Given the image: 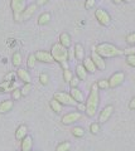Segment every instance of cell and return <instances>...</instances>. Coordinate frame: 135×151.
<instances>
[{
	"label": "cell",
	"mask_w": 135,
	"mask_h": 151,
	"mask_svg": "<svg viewBox=\"0 0 135 151\" xmlns=\"http://www.w3.org/2000/svg\"><path fill=\"white\" fill-rule=\"evenodd\" d=\"M95 18L102 27H109L111 24V17L105 9H97L95 12Z\"/></svg>",
	"instance_id": "cell-6"
},
{
	"label": "cell",
	"mask_w": 135,
	"mask_h": 151,
	"mask_svg": "<svg viewBox=\"0 0 135 151\" xmlns=\"http://www.w3.org/2000/svg\"><path fill=\"white\" fill-rule=\"evenodd\" d=\"M97 87H99V89H108V88H110L109 79H100V81H97Z\"/></svg>",
	"instance_id": "cell-28"
},
{
	"label": "cell",
	"mask_w": 135,
	"mask_h": 151,
	"mask_svg": "<svg viewBox=\"0 0 135 151\" xmlns=\"http://www.w3.org/2000/svg\"><path fill=\"white\" fill-rule=\"evenodd\" d=\"M32 89V83H25L24 86L20 88V92H22V96H28Z\"/></svg>",
	"instance_id": "cell-30"
},
{
	"label": "cell",
	"mask_w": 135,
	"mask_h": 151,
	"mask_svg": "<svg viewBox=\"0 0 135 151\" xmlns=\"http://www.w3.org/2000/svg\"><path fill=\"white\" fill-rule=\"evenodd\" d=\"M95 52L102 58H115V57H120L124 54V50L119 49L118 47L110 43H101L95 48Z\"/></svg>",
	"instance_id": "cell-2"
},
{
	"label": "cell",
	"mask_w": 135,
	"mask_h": 151,
	"mask_svg": "<svg viewBox=\"0 0 135 151\" xmlns=\"http://www.w3.org/2000/svg\"><path fill=\"white\" fill-rule=\"evenodd\" d=\"M74 57V49H68V60H72Z\"/></svg>",
	"instance_id": "cell-42"
},
{
	"label": "cell",
	"mask_w": 135,
	"mask_h": 151,
	"mask_svg": "<svg viewBox=\"0 0 135 151\" xmlns=\"http://www.w3.org/2000/svg\"><path fill=\"white\" fill-rule=\"evenodd\" d=\"M113 3H114V4H121L123 0H113Z\"/></svg>",
	"instance_id": "cell-44"
},
{
	"label": "cell",
	"mask_w": 135,
	"mask_h": 151,
	"mask_svg": "<svg viewBox=\"0 0 135 151\" xmlns=\"http://www.w3.org/2000/svg\"><path fill=\"white\" fill-rule=\"evenodd\" d=\"M33 147V137L27 135L24 139L20 141V151H30Z\"/></svg>",
	"instance_id": "cell-14"
},
{
	"label": "cell",
	"mask_w": 135,
	"mask_h": 151,
	"mask_svg": "<svg viewBox=\"0 0 135 151\" xmlns=\"http://www.w3.org/2000/svg\"><path fill=\"white\" fill-rule=\"evenodd\" d=\"M37 8H38L37 4H29V5H27L25 10L22 14V22H25V20H28V19H30L32 17H33L35 10H37Z\"/></svg>",
	"instance_id": "cell-12"
},
{
	"label": "cell",
	"mask_w": 135,
	"mask_h": 151,
	"mask_svg": "<svg viewBox=\"0 0 135 151\" xmlns=\"http://www.w3.org/2000/svg\"><path fill=\"white\" fill-rule=\"evenodd\" d=\"M72 78H73V74H72L71 70H69V68H68V69H64V70H63V79H64V81L69 83Z\"/></svg>",
	"instance_id": "cell-32"
},
{
	"label": "cell",
	"mask_w": 135,
	"mask_h": 151,
	"mask_svg": "<svg viewBox=\"0 0 135 151\" xmlns=\"http://www.w3.org/2000/svg\"><path fill=\"white\" fill-rule=\"evenodd\" d=\"M123 1H125V3H129V1H130V0H123Z\"/></svg>",
	"instance_id": "cell-45"
},
{
	"label": "cell",
	"mask_w": 135,
	"mask_h": 151,
	"mask_svg": "<svg viewBox=\"0 0 135 151\" xmlns=\"http://www.w3.org/2000/svg\"><path fill=\"white\" fill-rule=\"evenodd\" d=\"M17 76H18V78H19L24 84L25 83H32V77H30V74H29V72H28L27 69L19 68L17 70Z\"/></svg>",
	"instance_id": "cell-13"
},
{
	"label": "cell",
	"mask_w": 135,
	"mask_h": 151,
	"mask_svg": "<svg viewBox=\"0 0 135 151\" xmlns=\"http://www.w3.org/2000/svg\"><path fill=\"white\" fill-rule=\"evenodd\" d=\"M51 22V14L49 13H43L38 17V24L39 25H47Z\"/></svg>",
	"instance_id": "cell-22"
},
{
	"label": "cell",
	"mask_w": 135,
	"mask_h": 151,
	"mask_svg": "<svg viewBox=\"0 0 135 151\" xmlns=\"http://www.w3.org/2000/svg\"><path fill=\"white\" fill-rule=\"evenodd\" d=\"M49 1V0H37V6H43V5H45Z\"/></svg>",
	"instance_id": "cell-40"
},
{
	"label": "cell",
	"mask_w": 135,
	"mask_h": 151,
	"mask_svg": "<svg viewBox=\"0 0 135 151\" xmlns=\"http://www.w3.org/2000/svg\"><path fill=\"white\" fill-rule=\"evenodd\" d=\"M14 107V101L13 100H4L0 102V115L8 113L9 111H12Z\"/></svg>",
	"instance_id": "cell-15"
},
{
	"label": "cell",
	"mask_w": 135,
	"mask_h": 151,
	"mask_svg": "<svg viewBox=\"0 0 135 151\" xmlns=\"http://www.w3.org/2000/svg\"><path fill=\"white\" fill-rule=\"evenodd\" d=\"M71 132H72V135L74 136V137H83L85 136V130H83V127L81 126H74L71 129Z\"/></svg>",
	"instance_id": "cell-23"
},
{
	"label": "cell",
	"mask_w": 135,
	"mask_h": 151,
	"mask_svg": "<svg viewBox=\"0 0 135 151\" xmlns=\"http://www.w3.org/2000/svg\"><path fill=\"white\" fill-rule=\"evenodd\" d=\"M99 101H100V96H99V87L97 83H94L91 86V91L90 94L87 97L86 101V116L87 117H94L97 112V107H99Z\"/></svg>",
	"instance_id": "cell-1"
},
{
	"label": "cell",
	"mask_w": 135,
	"mask_h": 151,
	"mask_svg": "<svg viewBox=\"0 0 135 151\" xmlns=\"http://www.w3.org/2000/svg\"><path fill=\"white\" fill-rule=\"evenodd\" d=\"M113 112H114V106L113 105H108L106 107L102 108V111L100 112V116H99V124H105V122L111 117Z\"/></svg>",
	"instance_id": "cell-10"
},
{
	"label": "cell",
	"mask_w": 135,
	"mask_h": 151,
	"mask_svg": "<svg viewBox=\"0 0 135 151\" xmlns=\"http://www.w3.org/2000/svg\"><path fill=\"white\" fill-rule=\"evenodd\" d=\"M39 82H40V84H43V86H47L48 82H49V76L47 73H40L39 74Z\"/></svg>",
	"instance_id": "cell-31"
},
{
	"label": "cell",
	"mask_w": 135,
	"mask_h": 151,
	"mask_svg": "<svg viewBox=\"0 0 135 151\" xmlns=\"http://www.w3.org/2000/svg\"><path fill=\"white\" fill-rule=\"evenodd\" d=\"M76 107H77V110H78V111H81V112H82V111H86V103H83V102L77 103V106H76Z\"/></svg>",
	"instance_id": "cell-39"
},
{
	"label": "cell",
	"mask_w": 135,
	"mask_h": 151,
	"mask_svg": "<svg viewBox=\"0 0 135 151\" xmlns=\"http://www.w3.org/2000/svg\"><path fill=\"white\" fill-rule=\"evenodd\" d=\"M12 63H13L14 67H20V64H22V54L19 53V52H15V53L13 54Z\"/></svg>",
	"instance_id": "cell-26"
},
{
	"label": "cell",
	"mask_w": 135,
	"mask_h": 151,
	"mask_svg": "<svg viewBox=\"0 0 135 151\" xmlns=\"http://www.w3.org/2000/svg\"><path fill=\"white\" fill-rule=\"evenodd\" d=\"M78 83H80V79H78V77H73L71 79V82H69V86H71V88H76L78 86Z\"/></svg>",
	"instance_id": "cell-37"
},
{
	"label": "cell",
	"mask_w": 135,
	"mask_h": 151,
	"mask_svg": "<svg viewBox=\"0 0 135 151\" xmlns=\"http://www.w3.org/2000/svg\"><path fill=\"white\" fill-rule=\"evenodd\" d=\"M126 63L135 68V55H128L126 57Z\"/></svg>",
	"instance_id": "cell-36"
},
{
	"label": "cell",
	"mask_w": 135,
	"mask_h": 151,
	"mask_svg": "<svg viewBox=\"0 0 135 151\" xmlns=\"http://www.w3.org/2000/svg\"><path fill=\"white\" fill-rule=\"evenodd\" d=\"M35 54V58H37V62H42V63H52L54 62L52 54L51 52H45V50H38Z\"/></svg>",
	"instance_id": "cell-9"
},
{
	"label": "cell",
	"mask_w": 135,
	"mask_h": 151,
	"mask_svg": "<svg viewBox=\"0 0 135 151\" xmlns=\"http://www.w3.org/2000/svg\"><path fill=\"white\" fill-rule=\"evenodd\" d=\"M54 100H57L62 106H77V102L73 100L69 93L64 92H56L53 96Z\"/></svg>",
	"instance_id": "cell-5"
},
{
	"label": "cell",
	"mask_w": 135,
	"mask_h": 151,
	"mask_svg": "<svg viewBox=\"0 0 135 151\" xmlns=\"http://www.w3.org/2000/svg\"><path fill=\"white\" fill-rule=\"evenodd\" d=\"M71 42L72 40H71V37H69L68 33H61V35H59V42H58L59 44L68 49L69 47H71Z\"/></svg>",
	"instance_id": "cell-20"
},
{
	"label": "cell",
	"mask_w": 135,
	"mask_h": 151,
	"mask_svg": "<svg viewBox=\"0 0 135 151\" xmlns=\"http://www.w3.org/2000/svg\"><path fill=\"white\" fill-rule=\"evenodd\" d=\"M35 63H37V58H35V54L34 53H30L27 58V67L29 69H33L35 67Z\"/></svg>",
	"instance_id": "cell-25"
},
{
	"label": "cell",
	"mask_w": 135,
	"mask_h": 151,
	"mask_svg": "<svg viewBox=\"0 0 135 151\" xmlns=\"http://www.w3.org/2000/svg\"><path fill=\"white\" fill-rule=\"evenodd\" d=\"M91 59H92V62L95 63V65H96V68H97V69L104 70V69L106 68V63H105L104 58H102L101 55L97 54L96 52H95V49H94V52L91 53Z\"/></svg>",
	"instance_id": "cell-11"
},
{
	"label": "cell",
	"mask_w": 135,
	"mask_h": 151,
	"mask_svg": "<svg viewBox=\"0 0 135 151\" xmlns=\"http://www.w3.org/2000/svg\"><path fill=\"white\" fill-rule=\"evenodd\" d=\"M51 54H52L54 62H57L59 64L63 62H68V49L64 48V47L61 45L59 43H56L52 45Z\"/></svg>",
	"instance_id": "cell-3"
},
{
	"label": "cell",
	"mask_w": 135,
	"mask_h": 151,
	"mask_svg": "<svg viewBox=\"0 0 135 151\" xmlns=\"http://www.w3.org/2000/svg\"><path fill=\"white\" fill-rule=\"evenodd\" d=\"M126 43L129 45H135V32L126 35Z\"/></svg>",
	"instance_id": "cell-35"
},
{
	"label": "cell",
	"mask_w": 135,
	"mask_h": 151,
	"mask_svg": "<svg viewBox=\"0 0 135 151\" xmlns=\"http://www.w3.org/2000/svg\"><path fill=\"white\" fill-rule=\"evenodd\" d=\"M87 70L85 69V67H83L82 64H78L76 67V77H78V79L80 81H85V79L87 78Z\"/></svg>",
	"instance_id": "cell-21"
},
{
	"label": "cell",
	"mask_w": 135,
	"mask_h": 151,
	"mask_svg": "<svg viewBox=\"0 0 135 151\" xmlns=\"http://www.w3.org/2000/svg\"><path fill=\"white\" fill-rule=\"evenodd\" d=\"M95 4H96V0H86L85 8H86V9H91V8L95 6Z\"/></svg>",
	"instance_id": "cell-38"
},
{
	"label": "cell",
	"mask_w": 135,
	"mask_h": 151,
	"mask_svg": "<svg viewBox=\"0 0 135 151\" xmlns=\"http://www.w3.org/2000/svg\"><path fill=\"white\" fill-rule=\"evenodd\" d=\"M20 97H22L20 89H19V88H14V89H13V92H12V98H13V101L20 100Z\"/></svg>",
	"instance_id": "cell-33"
},
{
	"label": "cell",
	"mask_w": 135,
	"mask_h": 151,
	"mask_svg": "<svg viewBox=\"0 0 135 151\" xmlns=\"http://www.w3.org/2000/svg\"><path fill=\"white\" fill-rule=\"evenodd\" d=\"M81 119H82L81 112H68L62 117L61 122L63 125H72V124H74V122L80 121Z\"/></svg>",
	"instance_id": "cell-8"
},
{
	"label": "cell",
	"mask_w": 135,
	"mask_h": 151,
	"mask_svg": "<svg viewBox=\"0 0 135 151\" xmlns=\"http://www.w3.org/2000/svg\"><path fill=\"white\" fill-rule=\"evenodd\" d=\"M49 106H51V108H52V111H54L56 113H61L62 112V105L59 103L57 100H51V102H49Z\"/></svg>",
	"instance_id": "cell-24"
},
{
	"label": "cell",
	"mask_w": 135,
	"mask_h": 151,
	"mask_svg": "<svg viewBox=\"0 0 135 151\" xmlns=\"http://www.w3.org/2000/svg\"><path fill=\"white\" fill-rule=\"evenodd\" d=\"M27 135H28V127L25 125H19L18 126V129L15 131V139L18 141H22Z\"/></svg>",
	"instance_id": "cell-17"
},
{
	"label": "cell",
	"mask_w": 135,
	"mask_h": 151,
	"mask_svg": "<svg viewBox=\"0 0 135 151\" xmlns=\"http://www.w3.org/2000/svg\"><path fill=\"white\" fill-rule=\"evenodd\" d=\"M129 108H130V110H135V97H133L131 98V101H130L129 102Z\"/></svg>",
	"instance_id": "cell-41"
},
{
	"label": "cell",
	"mask_w": 135,
	"mask_h": 151,
	"mask_svg": "<svg viewBox=\"0 0 135 151\" xmlns=\"http://www.w3.org/2000/svg\"><path fill=\"white\" fill-rule=\"evenodd\" d=\"M61 67L63 68V70H64V69H68V62H63V63H61Z\"/></svg>",
	"instance_id": "cell-43"
},
{
	"label": "cell",
	"mask_w": 135,
	"mask_h": 151,
	"mask_svg": "<svg viewBox=\"0 0 135 151\" xmlns=\"http://www.w3.org/2000/svg\"><path fill=\"white\" fill-rule=\"evenodd\" d=\"M69 150H71V144H69L68 141L58 144L57 147H56V151H69Z\"/></svg>",
	"instance_id": "cell-27"
},
{
	"label": "cell",
	"mask_w": 135,
	"mask_h": 151,
	"mask_svg": "<svg viewBox=\"0 0 135 151\" xmlns=\"http://www.w3.org/2000/svg\"><path fill=\"white\" fill-rule=\"evenodd\" d=\"M100 131V124L99 122H94V124L90 125V132L92 135H97Z\"/></svg>",
	"instance_id": "cell-29"
},
{
	"label": "cell",
	"mask_w": 135,
	"mask_h": 151,
	"mask_svg": "<svg viewBox=\"0 0 135 151\" xmlns=\"http://www.w3.org/2000/svg\"><path fill=\"white\" fill-rule=\"evenodd\" d=\"M69 94H71L72 98H73V100L76 101L77 103H81V102L85 101V98H83V93H82L77 87H76V88H71V91H69Z\"/></svg>",
	"instance_id": "cell-19"
},
{
	"label": "cell",
	"mask_w": 135,
	"mask_h": 151,
	"mask_svg": "<svg viewBox=\"0 0 135 151\" xmlns=\"http://www.w3.org/2000/svg\"><path fill=\"white\" fill-rule=\"evenodd\" d=\"M10 8L15 22H22V14L27 8V0H10Z\"/></svg>",
	"instance_id": "cell-4"
},
{
	"label": "cell",
	"mask_w": 135,
	"mask_h": 151,
	"mask_svg": "<svg viewBox=\"0 0 135 151\" xmlns=\"http://www.w3.org/2000/svg\"><path fill=\"white\" fill-rule=\"evenodd\" d=\"M30 151H35V150H30Z\"/></svg>",
	"instance_id": "cell-46"
},
{
	"label": "cell",
	"mask_w": 135,
	"mask_h": 151,
	"mask_svg": "<svg viewBox=\"0 0 135 151\" xmlns=\"http://www.w3.org/2000/svg\"><path fill=\"white\" fill-rule=\"evenodd\" d=\"M124 54L125 55H135V45H129L128 48L124 49Z\"/></svg>",
	"instance_id": "cell-34"
},
{
	"label": "cell",
	"mask_w": 135,
	"mask_h": 151,
	"mask_svg": "<svg viewBox=\"0 0 135 151\" xmlns=\"http://www.w3.org/2000/svg\"><path fill=\"white\" fill-rule=\"evenodd\" d=\"M125 81V73L124 72H116L109 78V86L110 88H116L121 86Z\"/></svg>",
	"instance_id": "cell-7"
},
{
	"label": "cell",
	"mask_w": 135,
	"mask_h": 151,
	"mask_svg": "<svg viewBox=\"0 0 135 151\" xmlns=\"http://www.w3.org/2000/svg\"><path fill=\"white\" fill-rule=\"evenodd\" d=\"M82 65L85 67V69L87 70L88 73H95L97 68H96V65L95 63L92 62V59H91V57H87V58H85L82 60Z\"/></svg>",
	"instance_id": "cell-16"
},
{
	"label": "cell",
	"mask_w": 135,
	"mask_h": 151,
	"mask_svg": "<svg viewBox=\"0 0 135 151\" xmlns=\"http://www.w3.org/2000/svg\"><path fill=\"white\" fill-rule=\"evenodd\" d=\"M74 58L77 60H83L85 59V48H83V45L77 43L74 45Z\"/></svg>",
	"instance_id": "cell-18"
}]
</instances>
